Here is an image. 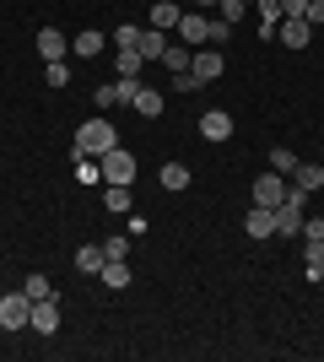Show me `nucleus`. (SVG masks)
Wrapping results in <instances>:
<instances>
[{
	"label": "nucleus",
	"mask_w": 324,
	"mask_h": 362,
	"mask_svg": "<svg viewBox=\"0 0 324 362\" xmlns=\"http://www.w3.org/2000/svg\"><path fill=\"white\" fill-rule=\"evenodd\" d=\"M303 259H308V265H324V243H308V238H303Z\"/></svg>",
	"instance_id": "nucleus-34"
},
{
	"label": "nucleus",
	"mask_w": 324,
	"mask_h": 362,
	"mask_svg": "<svg viewBox=\"0 0 324 362\" xmlns=\"http://www.w3.org/2000/svg\"><path fill=\"white\" fill-rule=\"evenodd\" d=\"M303 22H308V28H324V0H308V6H303Z\"/></svg>",
	"instance_id": "nucleus-33"
},
{
	"label": "nucleus",
	"mask_w": 324,
	"mask_h": 362,
	"mask_svg": "<svg viewBox=\"0 0 324 362\" xmlns=\"http://www.w3.org/2000/svg\"><path fill=\"white\" fill-rule=\"evenodd\" d=\"M173 33H179L184 44H200V49H205V11H184Z\"/></svg>",
	"instance_id": "nucleus-15"
},
{
	"label": "nucleus",
	"mask_w": 324,
	"mask_h": 362,
	"mask_svg": "<svg viewBox=\"0 0 324 362\" xmlns=\"http://www.w3.org/2000/svg\"><path fill=\"white\" fill-rule=\"evenodd\" d=\"M32 49H38V54H44V65H49V60H65V54H71V38H65L60 28H38Z\"/></svg>",
	"instance_id": "nucleus-7"
},
{
	"label": "nucleus",
	"mask_w": 324,
	"mask_h": 362,
	"mask_svg": "<svg viewBox=\"0 0 324 362\" xmlns=\"http://www.w3.org/2000/svg\"><path fill=\"white\" fill-rule=\"evenodd\" d=\"M28 325L38 335H54V330H60V298H54V292H49V298H32V319H28Z\"/></svg>",
	"instance_id": "nucleus-5"
},
{
	"label": "nucleus",
	"mask_w": 324,
	"mask_h": 362,
	"mask_svg": "<svg viewBox=\"0 0 324 362\" xmlns=\"http://www.w3.org/2000/svg\"><path fill=\"white\" fill-rule=\"evenodd\" d=\"M287 173H260V179H254V206H270V211H276L281 206V195H287Z\"/></svg>",
	"instance_id": "nucleus-6"
},
{
	"label": "nucleus",
	"mask_w": 324,
	"mask_h": 362,
	"mask_svg": "<svg viewBox=\"0 0 324 362\" xmlns=\"http://www.w3.org/2000/svg\"><path fill=\"white\" fill-rule=\"evenodd\" d=\"M308 243H324V216H303V227H297Z\"/></svg>",
	"instance_id": "nucleus-31"
},
{
	"label": "nucleus",
	"mask_w": 324,
	"mask_h": 362,
	"mask_svg": "<svg viewBox=\"0 0 324 362\" xmlns=\"http://www.w3.org/2000/svg\"><path fill=\"white\" fill-rule=\"evenodd\" d=\"M276 38H281V44H287V49H308V44H313V28H308V22H303V16H281Z\"/></svg>",
	"instance_id": "nucleus-9"
},
{
	"label": "nucleus",
	"mask_w": 324,
	"mask_h": 362,
	"mask_svg": "<svg viewBox=\"0 0 324 362\" xmlns=\"http://www.w3.org/2000/svg\"><path fill=\"white\" fill-rule=\"evenodd\" d=\"M114 44H119V49H136V44H140V28H130V22H119V33H114Z\"/></svg>",
	"instance_id": "nucleus-32"
},
{
	"label": "nucleus",
	"mask_w": 324,
	"mask_h": 362,
	"mask_svg": "<svg viewBox=\"0 0 324 362\" xmlns=\"http://www.w3.org/2000/svg\"><path fill=\"white\" fill-rule=\"evenodd\" d=\"M189 71H195V81H216V76L227 71V60H222V49H195V60H189Z\"/></svg>",
	"instance_id": "nucleus-8"
},
{
	"label": "nucleus",
	"mask_w": 324,
	"mask_h": 362,
	"mask_svg": "<svg viewBox=\"0 0 324 362\" xmlns=\"http://www.w3.org/2000/svg\"><path fill=\"white\" fill-rule=\"evenodd\" d=\"M292 184H303V189L313 195V189H324V168L319 163H297L292 168Z\"/></svg>",
	"instance_id": "nucleus-21"
},
{
	"label": "nucleus",
	"mask_w": 324,
	"mask_h": 362,
	"mask_svg": "<svg viewBox=\"0 0 324 362\" xmlns=\"http://www.w3.org/2000/svg\"><path fill=\"white\" fill-rule=\"evenodd\" d=\"M232 38V28L222 22V16H205V44H227Z\"/></svg>",
	"instance_id": "nucleus-27"
},
{
	"label": "nucleus",
	"mask_w": 324,
	"mask_h": 362,
	"mask_svg": "<svg viewBox=\"0 0 324 362\" xmlns=\"http://www.w3.org/2000/svg\"><path fill=\"white\" fill-rule=\"evenodd\" d=\"M130 108H136L140 119H157V114H162V87H146V81H140L136 98H130Z\"/></svg>",
	"instance_id": "nucleus-13"
},
{
	"label": "nucleus",
	"mask_w": 324,
	"mask_h": 362,
	"mask_svg": "<svg viewBox=\"0 0 324 362\" xmlns=\"http://www.w3.org/2000/svg\"><path fill=\"white\" fill-rule=\"evenodd\" d=\"M44 81H49V87H65V81H71V65H65V60H49L44 65Z\"/></svg>",
	"instance_id": "nucleus-29"
},
{
	"label": "nucleus",
	"mask_w": 324,
	"mask_h": 362,
	"mask_svg": "<svg viewBox=\"0 0 324 362\" xmlns=\"http://www.w3.org/2000/svg\"><path fill=\"white\" fill-rule=\"evenodd\" d=\"M108 146H119V136H114V124L97 114V119L76 124V146H71V157H103Z\"/></svg>",
	"instance_id": "nucleus-1"
},
{
	"label": "nucleus",
	"mask_w": 324,
	"mask_h": 362,
	"mask_svg": "<svg viewBox=\"0 0 324 362\" xmlns=\"http://www.w3.org/2000/svg\"><path fill=\"white\" fill-rule=\"evenodd\" d=\"M103 259H130V238H124V233L103 238Z\"/></svg>",
	"instance_id": "nucleus-26"
},
{
	"label": "nucleus",
	"mask_w": 324,
	"mask_h": 362,
	"mask_svg": "<svg viewBox=\"0 0 324 362\" xmlns=\"http://www.w3.org/2000/svg\"><path fill=\"white\" fill-rule=\"evenodd\" d=\"M22 292H28V298H49L54 287H49V276H38V271H32L28 281H22Z\"/></svg>",
	"instance_id": "nucleus-30"
},
{
	"label": "nucleus",
	"mask_w": 324,
	"mask_h": 362,
	"mask_svg": "<svg viewBox=\"0 0 324 362\" xmlns=\"http://www.w3.org/2000/svg\"><path fill=\"white\" fill-rule=\"evenodd\" d=\"M157 179H162V189H168V195H184L195 173H189L184 163H162V173H157Z\"/></svg>",
	"instance_id": "nucleus-16"
},
{
	"label": "nucleus",
	"mask_w": 324,
	"mask_h": 362,
	"mask_svg": "<svg viewBox=\"0 0 324 362\" xmlns=\"http://www.w3.org/2000/svg\"><path fill=\"white\" fill-rule=\"evenodd\" d=\"M76 271H81V276H97V271H103V243H87V249H76Z\"/></svg>",
	"instance_id": "nucleus-22"
},
{
	"label": "nucleus",
	"mask_w": 324,
	"mask_h": 362,
	"mask_svg": "<svg viewBox=\"0 0 324 362\" xmlns=\"http://www.w3.org/2000/svg\"><path fill=\"white\" fill-rule=\"evenodd\" d=\"M270 168H276V173H287V179H292V168H297L292 146H276V151H270Z\"/></svg>",
	"instance_id": "nucleus-28"
},
{
	"label": "nucleus",
	"mask_w": 324,
	"mask_h": 362,
	"mask_svg": "<svg viewBox=\"0 0 324 362\" xmlns=\"http://www.w3.org/2000/svg\"><path fill=\"white\" fill-rule=\"evenodd\" d=\"M97 281H103L108 292H124L130 281H136V271H130V259H103V271H97Z\"/></svg>",
	"instance_id": "nucleus-12"
},
{
	"label": "nucleus",
	"mask_w": 324,
	"mask_h": 362,
	"mask_svg": "<svg viewBox=\"0 0 324 362\" xmlns=\"http://www.w3.org/2000/svg\"><path fill=\"white\" fill-rule=\"evenodd\" d=\"M136 87H140V81H124V76H114L108 87H97V92H92L97 114H108V108H130V98H136Z\"/></svg>",
	"instance_id": "nucleus-4"
},
{
	"label": "nucleus",
	"mask_w": 324,
	"mask_h": 362,
	"mask_svg": "<svg viewBox=\"0 0 324 362\" xmlns=\"http://www.w3.org/2000/svg\"><path fill=\"white\" fill-rule=\"evenodd\" d=\"M276 28H281V0H260V33L276 38Z\"/></svg>",
	"instance_id": "nucleus-23"
},
{
	"label": "nucleus",
	"mask_w": 324,
	"mask_h": 362,
	"mask_svg": "<svg viewBox=\"0 0 324 362\" xmlns=\"http://www.w3.org/2000/svg\"><path fill=\"white\" fill-rule=\"evenodd\" d=\"M103 49H108V38H103V33H92V28H87V33H76V44H71V54H76V60H97Z\"/></svg>",
	"instance_id": "nucleus-17"
},
{
	"label": "nucleus",
	"mask_w": 324,
	"mask_h": 362,
	"mask_svg": "<svg viewBox=\"0 0 324 362\" xmlns=\"http://www.w3.org/2000/svg\"><path fill=\"white\" fill-rule=\"evenodd\" d=\"M103 211L108 216H124V211H130V184H108V189H103Z\"/></svg>",
	"instance_id": "nucleus-20"
},
{
	"label": "nucleus",
	"mask_w": 324,
	"mask_h": 362,
	"mask_svg": "<svg viewBox=\"0 0 324 362\" xmlns=\"http://www.w3.org/2000/svg\"><path fill=\"white\" fill-rule=\"evenodd\" d=\"M76 184H103V168H97V157H76Z\"/></svg>",
	"instance_id": "nucleus-25"
},
{
	"label": "nucleus",
	"mask_w": 324,
	"mask_h": 362,
	"mask_svg": "<svg viewBox=\"0 0 324 362\" xmlns=\"http://www.w3.org/2000/svg\"><path fill=\"white\" fill-rule=\"evenodd\" d=\"M244 233L248 238H276V211H270V206H248Z\"/></svg>",
	"instance_id": "nucleus-11"
},
{
	"label": "nucleus",
	"mask_w": 324,
	"mask_h": 362,
	"mask_svg": "<svg viewBox=\"0 0 324 362\" xmlns=\"http://www.w3.org/2000/svg\"><path fill=\"white\" fill-rule=\"evenodd\" d=\"M140 49H119V54H114V76H124V81H140Z\"/></svg>",
	"instance_id": "nucleus-19"
},
{
	"label": "nucleus",
	"mask_w": 324,
	"mask_h": 362,
	"mask_svg": "<svg viewBox=\"0 0 324 362\" xmlns=\"http://www.w3.org/2000/svg\"><path fill=\"white\" fill-rule=\"evenodd\" d=\"M308 276H313V281H324V265H308Z\"/></svg>",
	"instance_id": "nucleus-37"
},
{
	"label": "nucleus",
	"mask_w": 324,
	"mask_h": 362,
	"mask_svg": "<svg viewBox=\"0 0 324 362\" xmlns=\"http://www.w3.org/2000/svg\"><path fill=\"white\" fill-rule=\"evenodd\" d=\"M200 136L211 141V146H222V141L232 136V114H222V108H205V114H200Z\"/></svg>",
	"instance_id": "nucleus-10"
},
{
	"label": "nucleus",
	"mask_w": 324,
	"mask_h": 362,
	"mask_svg": "<svg viewBox=\"0 0 324 362\" xmlns=\"http://www.w3.org/2000/svg\"><path fill=\"white\" fill-rule=\"evenodd\" d=\"M303 6L308 0H281V16H303Z\"/></svg>",
	"instance_id": "nucleus-35"
},
{
	"label": "nucleus",
	"mask_w": 324,
	"mask_h": 362,
	"mask_svg": "<svg viewBox=\"0 0 324 362\" xmlns=\"http://www.w3.org/2000/svg\"><path fill=\"white\" fill-rule=\"evenodd\" d=\"M189 60H195V54H189L184 44H168V54H162V65H168V76H184V71H189Z\"/></svg>",
	"instance_id": "nucleus-24"
},
{
	"label": "nucleus",
	"mask_w": 324,
	"mask_h": 362,
	"mask_svg": "<svg viewBox=\"0 0 324 362\" xmlns=\"http://www.w3.org/2000/svg\"><path fill=\"white\" fill-rule=\"evenodd\" d=\"M179 0H152V16H146V28H157V33H168V28H179Z\"/></svg>",
	"instance_id": "nucleus-14"
},
{
	"label": "nucleus",
	"mask_w": 324,
	"mask_h": 362,
	"mask_svg": "<svg viewBox=\"0 0 324 362\" xmlns=\"http://www.w3.org/2000/svg\"><path fill=\"white\" fill-rule=\"evenodd\" d=\"M97 168H103V184H136V151L124 146H108L97 157Z\"/></svg>",
	"instance_id": "nucleus-2"
},
{
	"label": "nucleus",
	"mask_w": 324,
	"mask_h": 362,
	"mask_svg": "<svg viewBox=\"0 0 324 362\" xmlns=\"http://www.w3.org/2000/svg\"><path fill=\"white\" fill-rule=\"evenodd\" d=\"M244 6H260V0H244Z\"/></svg>",
	"instance_id": "nucleus-38"
},
{
	"label": "nucleus",
	"mask_w": 324,
	"mask_h": 362,
	"mask_svg": "<svg viewBox=\"0 0 324 362\" xmlns=\"http://www.w3.org/2000/svg\"><path fill=\"white\" fill-rule=\"evenodd\" d=\"M216 6H222V0H195V11H216Z\"/></svg>",
	"instance_id": "nucleus-36"
},
{
	"label": "nucleus",
	"mask_w": 324,
	"mask_h": 362,
	"mask_svg": "<svg viewBox=\"0 0 324 362\" xmlns=\"http://www.w3.org/2000/svg\"><path fill=\"white\" fill-rule=\"evenodd\" d=\"M140 60H162L168 54V33H157V28H140Z\"/></svg>",
	"instance_id": "nucleus-18"
},
{
	"label": "nucleus",
	"mask_w": 324,
	"mask_h": 362,
	"mask_svg": "<svg viewBox=\"0 0 324 362\" xmlns=\"http://www.w3.org/2000/svg\"><path fill=\"white\" fill-rule=\"evenodd\" d=\"M28 319H32L28 292H6V298H0V330H28Z\"/></svg>",
	"instance_id": "nucleus-3"
}]
</instances>
